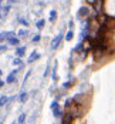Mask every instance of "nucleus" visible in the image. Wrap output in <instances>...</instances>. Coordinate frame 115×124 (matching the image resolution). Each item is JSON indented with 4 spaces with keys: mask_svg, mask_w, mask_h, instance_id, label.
Returning <instances> with one entry per match:
<instances>
[{
    "mask_svg": "<svg viewBox=\"0 0 115 124\" xmlns=\"http://www.w3.org/2000/svg\"><path fill=\"white\" fill-rule=\"evenodd\" d=\"M1 1H3V0H0V3H1Z\"/></svg>",
    "mask_w": 115,
    "mask_h": 124,
    "instance_id": "28",
    "label": "nucleus"
},
{
    "mask_svg": "<svg viewBox=\"0 0 115 124\" xmlns=\"http://www.w3.org/2000/svg\"><path fill=\"white\" fill-rule=\"evenodd\" d=\"M27 34H28V30H26V29H21V30H19V37L24 39V37H27Z\"/></svg>",
    "mask_w": 115,
    "mask_h": 124,
    "instance_id": "14",
    "label": "nucleus"
},
{
    "mask_svg": "<svg viewBox=\"0 0 115 124\" xmlns=\"http://www.w3.org/2000/svg\"><path fill=\"white\" fill-rule=\"evenodd\" d=\"M0 124H3V123H0Z\"/></svg>",
    "mask_w": 115,
    "mask_h": 124,
    "instance_id": "30",
    "label": "nucleus"
},
{
    "mask_svg": "<svg viewBox=\"0 0 115 124\" xmlns=\"http://www.w3.org/2000/svg\"><path fill=\"white\" fill-rule=\"evenodd\" d=\"M38 57H40L38 51H33V53L30 54V57L27 59V64H31V63H34L36 60H38Z\"/></svg>",
    "mask_w": 115,
    "mask_h": 124,
    "instance_id": "6",
    "label": "nucleus"
},
{
    "mask_svg": "<svg viewBox=\"0 0 115 124\" xmlns=\"http://www.w3.org/2000/svg\"><path fill=\"white\" fill-rule=\"evenodd\" d=\"M9 10H10V6H6V7H3V12H4V14H7V13H9Z\"/></svg>",
    "mask_w": 115,
    "mask_h": 124,
    "instance_id": "22",
    "label": "nucleus"
},
{
    "mask_svg": "<svg viewBox=\"0 0 115 124\" xmlns=\"http://www.w3.org/2000/svg\"><path fill=\"white\" fill-rule=\"evenodd\" d=\"M20 23H21L23 26H28V22H27L26 19H23V17H20Z\"/></svg>",
    "mask_w": 115,
    "mask_h": 124,
    "instance_id": "20",
    "label": "nucleus"
},
{
    "mask_svg": "<svg viewBox=\"0 0 115 124\" xmlns=\"http://www.w3.org/2000/svg\"><path fill=\"white\" fill-rule=\"evenodd\" d=\"M50 108L51 111H53V116L55 117V118H60V117H63V110H61V107H60V104H58V101L55 100V101H53L50 104Z\"/></svg>",
    "mask_w": 115,
    "mask_h": 124,
    "instance_id": "2",
    "label": "nucleus"
},
{
    "mask_svg": "<svg viewBox=\"0 0 115 124\" xmlns=\"http://www.w3.org/2000/svg\"><path fill=\"white\" fill-rule=\"evenodd\" d=\"M44 26H46V20H44V19H40L37 23H36V27H37L38 30H41V29H43Z\"/></svg>",
    "mask_w": 115,
    "mask_h": 124,
    "instance_id": "11",
    "label": "nucleus"
},
{
    "mask_svg": "<svg viewBox=\"0 0 115 124\" xmlns=\"http://www.w3.org/2000/svg\"><path fill=\"white\" fill-rule=\"evenodd\" d=\"M74 120H75V118H74L70 113H65V114L63 116V124H73Z\"/></svg>",
    "mask_w": 115,
    "mask_h": 124,
    "instance_id": "4",
    "label": "nucleus"
},
{
    "mask_svg": "<svg viewBox=\"0 0 115 124\" xmlns=\"http://www.w3.org/2000/svg\"><path fill=\"white\" fill-rule=\"evenodd\" d=\"M85 1H87V4H89V6H92L95 3V0H85Z\"/></svg>",
    "mask_w": 115,
    "mask_h": 124,
    "instance_id": "25",
    "label": "nucleus"
},
{
    "mask_svg": "<svg viewBox=\"0 0 115 124\" xmlns=\"http://www.w3.org/2000/svg\"><path fill=\"white\" fill-rule=\"evenodd\" d=\"M7 50V46H3V44H0V51H6Z\"/></svg>",
    "mask_w": 115,
    "mask_h": 124,
    "instance_id": "24",
    "label": "nucleus"
},
{
    "mask_svg": "<svg viewBox=\"0 0 115 124\" xmlns=\"http://www.w3.org/2000/svg\"><path fill=\"white\" fill-rule=\"evenodd\" d=\"M53 78L54 80L57 78V62L54 63V67H53Z\"/></svg>",
    "mask_w": 115,
    "mask_h": 124,
    "instance_id": "18",
    "label": "nucleus"
},
{
    "mask_svg": "<svg viewBox=\"0 0 115 124\" xmlns=\"http://www.w3.org/2000/svg\"><path fill=\"white\" fill-rule=\"evenodd\" d=\"M13 124H16V121H14V123H13Z\"/></svg>",
    "mask_w": 115,
    "mask_h": 124,
    "instance_id": "29",
    "label": "nucleus"
},
{
    "mask_svg": "<svg viewBox=\"0 0 115 124\" xmlns=\"http://www.w3.org/2000/svg\"><path fill=\"white\" fill-rule=\"evenodd\" d=\"M27 99H28V96H27V93H26V91H23V93L20 94V97H19L20 103H26V101H27Z\"/></svg>",
    "mask_w": 115,
    "mask_h": 124,
    "instance_id": "13",
    "label": "nucleus"
},
{
    "mask_svg": "<svg viewBox=\"0 0 115 124\" xmlns=\"http://www.w3.org/2000/svg\"><path fill=\"white\" fill-rule=\"evenodd\" d=\"M14 1H17V0H9V3L12 4V3H14Z\"/></svg>",
    "mask_w": 115,
    "mask_h": 124,
    "instance_id": "27",
    "label": "nucleus"
},
{
    "mask_svg": "<svg viewBox=\"0 0 115 124\" xmlns=\"http://www.w3.org/2000/svg\"><path fill=\"white\" fill-rule=\"evenodd\" d=\"M57 20V12L55 10H51L50 12V23H54Z\"/></svg>",
    "mask_w": 115,
    "mask_h": 124,
    "instance_id": "12",
    "label": "nucleus"
},
{
    "mask_svg": "<svg viewBox=\"0 0 115 124\" xmlns=\"http://www.w3.org/2000/svg\"><path fill=\"white\" fill-rule=\"evenodd\" d=\"M26 113H21L20 114V117H19V120H17V124H24V121H26Z\"/></svg>",
    "mask_w": 115,
    "mask_h": 124,
    "instance_id": "15",
    "label": "nucleus"
},
{
    "mask_svg": "<svg viewBox=\"0 0 115 124\" xmlns=\"http://www.w3.org/2000/svg\"><path fill=\"white\" fill-rule=\"evenodd\" d=\"M0 17H1V16H0Z\"/></svg>",
    "mask_w": 115,
    "mask_h": 124,
    "instance_id": "31",
    "label": "nucleus"
},
{
    "mask_svg": "<svg viewBox=\"0 0 115 124\" xmlns=\"http://www.w3.org/2000/svg\"><path fill=\"white\" fill-rule=\"evenodd\" d=\"M26 51V46H20V47H16V56L17 57H23Z\"/></svg>",
    "mask_w": 115,
    "mask_h": 124,
    "instance_id": "9",
    "label": "nucleus"
},
{
    "mask_svg": "<svg viewBox=\"0 0 115 124\" xmlns=\"http://www.w3.org/2000/svg\"><path fill=\"white\" fill-rule=\"evenodd\" d=\"M73 84H74V80H71V81H67V83H64L63 87H64V88H70V87L73 86Z\"/></svg>",
    "mask_w": 115,
    "mask_h": 124,
    "instance_id": "19",
    "label": "nucleus"
},
{
    "mask_svg": "<svg viewBox=\"0 0 115 124\" xmlns=\"http://www.w3.org/2000/svg\"><path fill=\"white\" fill-rule=\"evenodd\" d=\"M7 101H9V99H7L6 96H1V97H0V108H1L3 106H6V104H7Z\"/></svg>",
    "mask_w": 115,
    "mask_h": 124,
    "instance_id": "16",
    "label": "nucleus"
},
{
    "mask_svg": "<svg viewBox=\"0 0 115 124\" xmlns=\"http://www.w3.org/2000/svg\"><path fill=\"white\" fill-rule=\"evenodd\" d=\"M13 64H14V66H19V67H20V66L23 64V62H21V59H20V57H16V59L13 60Z\"/></svg>",
    "mask_w": 115,
    "mask_h": 124,
    "instance_id": "17",
    "label": "nucleus"
},
{
    "mask_svg": "<svg viewBox=\"0 0 115 124\" xmlns=\"http://www.w3.org/2000/svg\"><path fill=\"white\" fill-rule=\"evenodd\" d=\"M40 40H41V36H40V34H37V36L33 37V41H34V43H37V41H40Z\"/></svg>",
    "mask_w": 115,
    "mask_h": 124,
    "instance_id": "21",
    "label": "nucleus"
},
{
    "mask_svg": "<svg viewBox=\"0 0 115 124\" xmlns=\"http://www.w3.org/2000/svg\"><path fill=\"white\" fill-rule=\"evenodd\" d=\"M7 43L12 44V46H19V44H20V39L16 37V36H12V37L7 39Z\"/></svg>",
    "mask_w": 115,
    "mask_h": 124,
    "instance_id": "8",
    "label": "nucleus"
},
{
    "mask_svg": "<svg viewBox=\"0 0 115 124\" xmlns=\"http://www.w3.org/2000/svg\"><path fill=\"white\" fill-rule=\"evenodd\" d=\"M63 39H64V34L63 33H58L55 37L51 40V50H55V49H58L60 47V44H61V41H63Z\"/></svg>",
    "mask_w": 115,
    "mask_h": 124,
    "instance_id": "3",
    "label": "nucleus"
},
{
    "mask_svg": "<svg viewBox=\"0 0 115 124\" xmlns=\"http://www.w3.org/2000/svg\"><path fill=\"white\" fill-rule=\"evenodd\" d=\"M92 13V7L89 4H84L78 9V13H77V17L78 19H88Z\"/></svg>",
    "mask_w": 115,
    "mask_h": 124,
    "instance_id": "1",
    "label": "nucleus"
},
{
    "mask_svg": "<svg viewBox=\"0 0 115 124\" xmlns=\"http://www.w3.org/2000/svg\"><path fill=\"white\" fill-rule=\"evenodd\" d=\"M73 39H74V30L70 29V30L65 33V41H71Z\"/></svg>",
    "mask_w": 115,
    "mask_h": 124,
    "instance_id": "10",
    "label": "nucleus"
},
{
    "mask_svg": "<svg viewBox=\"0 0 115 124\" xmlns=\"http://www.w3.org/2000/svg\"><path fill=\"white\" fill-rule=\"evenodd\" d=\"M4 86V81H1V80H0V87H3Z\"/></svg>",
    "mask_w": 115,
    "mask_h": 124,
    "instance_id": "26",
    "label": "nucleus"
},
{
    "mask_svg": "<svg viewBox=\"0 0 115 124\" xmlns=\"http://www.w3.org/2000/svg\"><path fill=\"white\" fill-rule=\"evenodd\" d=\"M19 70H20V69H17V70L12 71L10 74L7 76V80H6V81H7L9 84H12V83H14V81H16V76H17V73H19Z\"/></svg>",
    "mask_w": 115,
    "mask_h": 124,
    "instance_id": "5",
    "label": "nucleus"
},
{
    "mask_svg": "<svg viewBox=\"0 0 115 124\" xmlns=\"http://www.w3.org/2000/svg\"><path fill=\"white\" fill-rule=\"evenodd\" d=\"M68 27H70L71 30L74 29V22H73V20H70V22H68Z\"/></svg>",
    "mask_w": 115,
    "mask_h": 124,
    "instance_id": "23",
    "label": "nucleus"
},
{
    "mask_svg": "<svg viewBox=\"0 0 115 124\" xmlns=\"http://www.w3.org/2000/svg\"><path fill=\"white\" fill-rule=\"evenodd\" d=\"M12 36H14L13 31H3V33H0V43L4 41V40H7V39L12 37Z\"/></svg>",
    "mask_w": 115,
    "mask_h": 124,
    "instance_id": "7",
    "label": "nucleus"
}]
</instances>
